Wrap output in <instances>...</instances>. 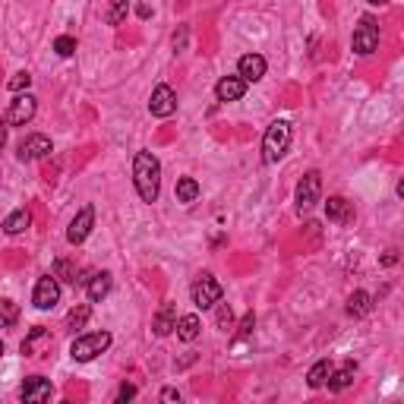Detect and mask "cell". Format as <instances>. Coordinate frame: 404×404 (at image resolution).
<instances>
[{"mask_svg":"<svg viewBox=\"0 0 404 404\" xmlns=\"http://www.w3.org/2000/svg\"><path fill=\"white\" fill-rule=\"evenodd\" d=\"M133 183H136V193L142 202H158L161 193V161H158L152 152H136L133 158Z\"/></svg>","mask_w":404,"mask_h":404,"instance_id":"cell-1","label":"cell"},{"mask_svg":"<svg viewBox=\"0 0 404 404\" xmlns=\"http://www.w3.org/2000/svg\"><path fill=\"white\" fill-rule=\"evenodd\" d=\"M288 148H291V124L288 120H272L265 126V136H262V161L278 164Z\"/></svg>","mask_w":404,"mask_h":404,"instance_id":"cell-2","label":"cell"},{"mask_svg":"<svg viewBox=\"0 0 404 404\" xmlns=\"http://www.w3.org/2000/svg\"><path fill=\"white\" fill-rule=\"evenodd\" d=\"M108 348H111V332H89V335H79L76 341L70 344V357L76 363H89V360H95Z\"/></svg>","mask_w":404,"mask_h":404,"instance_id":"cell-3","label":"cell"},{"mask_svg":"<svg viewBox=\"0 0 404 404\" xmlns=\"http://www.w3.org/2000/svg\"><path fill=\"white\" fill-rule=\"evenodd\" d=\"M190 294H193V303L199 306V310H212V306H218L225 288H221V281H218L212 272H202L199 278L193 281V291H190Z\"/></svg>","mask_w":404,"mask_h":404,"instance_id":"cell-4","label":"cell"},{"mask_svg":"<svg viewBox=\"0 0 404 404\" xmlns=\"http://www.w3.org/2000/svg\"><path fill=\"white\" fill-rule=\"evenodd\" d=\"M319 196H322V174L319 171H310L303 174L300 183H297V212L300 215H306V212L316 209Z\"/></svg>","mask_w":404,"mask_h":404,"instance_id":"cell-5","label":"cell"},{"mask_svg":"<svg viewBox=\"0 0 404 404\" xmlns=\"http://www.w3.org/2000/svg\"><path fill=\"white\" fill-rule=\"evenodd\" d=\"M379 47V23H376L373 16H363L360 25L354 29V51L360 57H370Z\"/></svg>","mask_w":404,"mask_h":404,"instance_id":"cell-6","label":"cell"},{"mask_svg":"<svg viewBox=\"0 0 404 404\" xmlns=\"http://www.w3.org/2000/svg\"><path fill=\"white\" fill-rule=\"evenodd\" d=\"M35 111H38V101L32 98L29 92H19L13 101H10V111H7V117H3V120H7V124H13V126H25L32 117H35Z\"/></svg>","mask_w":404,"mask_h":404,"instance_id":"cell-7","label":"cell"},{"mask_svg":"<svg viewBox=\"0 0 404 404\" xmlns=\"http://www.w3.org/2000/svg\"><path fill=\"white\" fill-rule=\"evenodd\" d=\"M32 303L38 310H54L60 303V284H57L54 275H41L38 284H35V294H32Z\"/></svg>","mask_w":404,"mask_h":404,"instance_id":"cell-8","label":"cell"},{"mask_svg":"<svg viewBox=\"0 0 404 404\" xmlns=\"http://www.w3.org/2000/svg\"><path fill=\"white\" fill-rule=\"evenodd\" d=\"M92 227H95V209L92 205H82V209L76 212V218L70 221V227H67V240H70L73 247H79V243L92 234Z\"/></svg>","mask_w":404,"mask_h":404,"instance_id":"cell-9","label":"cell"},{"mask_svg":"<svg viewBox=\"0 0 404 404\" xmlns=\"http://www.w3.org/2000/svg\"><path fill=\"white\" fill-rule=\"evenodd\" d=\"M148 111L152 117H171L177 111V95H174L171 86H155L152 89V98H148Z\"/></svg>","mask_w":404,"mask_h":404,"instance_id":"cell-10","label":"cell"},{"mask_svg":"<svg viewBox=\"0 0 404 404\" xmlns=\"http://www.w3.org/2000/svg\"><path fill=\"white\" fill-rule=\"evenodd\" d=\"M54 389H51V379L45 376H29V379L19 385V398L23 401H32V404H41V401H51Z\"/></svg>","mask_w":404,"mask_h":404,"instance_id":"cell-11","label":"cell"},{"mask_svg":"<svg viewBox=\"0 0 404 404\" xmlns=\"http://www.w3.org/2000/svg\"><path fill=\"white\" fill-rule=\"evenodd\" d=\"M51 155V139L41 136V133H32L19 142V161H38V158Z\"/></svg>","mask_w":404,"mask_h":404,"instance_id":"cell-12","label":"cell"},{"mask_svg":"<svg viewBox=\"0 0 404 404\" xmlns=\"http://www.w3.org/2000/svg\"><path fill=\"white\" fill-rule=\"evenodd\" d=\"M237 76L243 82H259L265 76V57L262 54H243L237 60Z\"/></svg>","mask_w":404,"mask_h":404,"instance_id":"cell-13","label":"cell"},{"mask_svg":"<svg viewBox=\"0 0 404 404\" xmlns=\"http://www.w3.org/2000/svg\"><path fill=\"white\" fill-rule=\"evenodd\" d=\"M243 92H247V82H243L240 76H221L218 79V86H215V98L218 101H240Z\"/></svg>","mask_w":404,"mask_h":404,"instance_id":"cell-14","label":"cell"},{"mask_svg":"<svg viewBox=\"0 0 404 404\" xmlns=\"http://www.w3.org/2000/svg\"><path fill=\"white\" fill-rule=\"evenodd\" d=\"M326 215H328V221H335V225H350V221H354V205H350L344 196H328Z\"/></svg>","mask_w":404,"mask_h":404,"instance_id":"cell-15","label":"cell"},{"mask_svg":"<svg viewBox=\"0 0 404 404\" xmlns=\"http://www.w3.org/2000/svg\"><path fill=\"white\" fill-rule=\"evenodd\" d=\"M54 278H63V281H70V284H86V281L92 278V272H82V269H79L76 262H70V259H57Z\"/></svg>","mask_w":404,"mask_h":404,"instance_id":"cell-16","label":"cell"},{"mask_svg":"<svg viewBox=\"0 0 404 404\" xmlns=\"http://www.w3.org/2000/svg\"><path fill=\"white\" fill-rule=\"evenodd\" d=\"M174 326H177V306H174V303H161V310H158L152 328H155L158 338H164V335L174 332Z\"/></svg>","mask_w":404,"mask_h":404,"instance_id":"cell-17","label":"cell"},{"mask_svg":"<svg viewBox=\"0 0 404 404\" xmlns=\"http://www.w3.org/2000/svg\"><path fill=\"white\" fill-rule=\"evenodd\" d=\"M41 348H51V332H47L45 326H35L29 332V338L23 341V354L25 357H35Z\"/></svg>","mask_w":404,"mask_h":404,"instance_id":"cell-18","label":"cell"},{"mask_svg":"<svg viewBox=\"0 0 404 404\" xmlns=\"http://www.w3.org/2000/svg\"><path fill=\"white\" fill-rule=\"evenodd\" d=\"M86 291H89V300L101 303L104 297L111 294V272H95L92 278L86 281Z\"/></svg>","mask_w":404,"mask_h":404,"instance_id":"cell-19","label":"cell"},{"mask_svg":"<svg viewBox=\"0 0 404 404\" xmlns=\"http://www.w3.org/2000/svg\"><path fill=\"white\" fill-rule=\"evenodd\" d=\"M174 328H177V338H180V341L193 344L196 338H199V332H202V322H199V316H193V313H190V316H180Z\"/></svg>","mask_w":404,"mask_h":404,"instance_id":"cell-20","label":"cell"},{"mask_svg":"<svg viewBox=\"0 0 404 404\" xmlns=\"http://www.w3.org/2000/svg\"><path fill=\"white\" fill-rule=\"evenodd\" d=\"M370 310H373V297L366 294V291H354V294L348 297V316L363 319Z\"/></svg>","mask_w":404,"mask_h":404,"instance_id":"cell-21","label":"cell"},{"mask_svg":"<svg viewBox=\"0 0 404 404\" xmlns=\"http://www.w3.org/2000/svg\"><path fill=\"white\" fill-rule=\"evenodd\" d=\"M29 225H32L29 209H16V212H10V215L3 218V231H7L10 237H16V234H23Z\"/></svg>","mask_w":404,"mask_h":404,"instance_id":"cell-22","label":"cell"},{"mask_svg":"<svg viewBox=\"0 0 404 404\" xmlns=\"http://www.w3.org/2000/svg\"><path fill=\"white\" fill-rule=\"evenodd\" d=\"M354 373H357V366L354 363H344L341 370H332V376H328V389L332 392H344L350 385V382H354Z\"/></svg>","mask_w":404,"mask_h":404,"instance_id":"cell-23","label":"cell"},{"mask_svg":"<svg viewBox=\"0 0 404 404\" xmlns=\"http://www.w3.org/2000/svg\"><path fill=\"white\" fill-rule=\"evenodd\" d=\"M328 376H332V363H328V360H319V363L310 366V373H306V385H310V389H322Z\"/></svg>","mask_w":404,"mask_h":404,"instance_id":"cell-24","label":"cell"},{"mask_svg":"<svg viewBox=\"0 0 404 404\" xmlns=\"http://www.w3.org/2000/svg\"><path fill=\"white\" fill-rule=\"evenodd\" d=\"M130 3H133V0H111L108 10H104V23H108V25H120L126 19V13H130Z\"/></svg>","mask_w":404,"mask_h":404,"instance_id":"cell-25","label":"cell"},{"mask_svg":"<svg viewBox=\"0 0 404 404\" xmlns=\"http://www.w3.org/2000/svg\"><path fill=\"white\" fill-rule=\"evenodd\" d=\"M177 202H183V205H190V202H196L199 199V183H196L193 177H180L177 180Z\"/></svg>","mask_w":404,"mask_h":404,"instance_id":"cell-26","label":"cell"},{"mask_svg":"<svg viewBox=\"0 0 404 404\" xmlns=\"http://www.w3.org/2000/svg\"><path fill=\"white\" fill-rule=\"evenodd\" d=\"M89 316H92V306L89 303H76L70 310V316H67V328H86V322H89Z\"/></svg>","mask_w":404,"mask_h":404,"instance_id":"cell-27","label":"cell"},{"mask_svg":"<svg viewBox=\"0 0 404 404\" xmlns=\"http://www.w3.org/2000/svg\"><path fill=\"white\" fill-rule=\"evenodd\" d=\"M16 319H19V306L10 297H0V328L16 326Z\"/></svg>","mask_w":404,"mask_h":404,"instance_id":"cell-28","label":"cell"},{"mask_svg":"<svg viewBox=\"0 0 404 404\" xmlns=\"http://www.w3.org/2000/svg\"><path fill=\"white\" fill-rule=\"evenodd\" d=\"M215 322L221 332H227V328H234V310L227 306V303L218 300V313H215Z\"/></svg>","mask_w":404,"mask_h":404,"instance_id":"cell-29","label":"cell"},{"mask_svg":"<svg viewBox=\"0 0 404 404\" xmlns=\"http://www.w3.org/2000/svg\"><path fill=\"white\" fill-rule=\"evenodd\" d=\"M54 51L60 57H73V54H76V38H70V35H60V38L54 41Z\"/></svg>","mask_w":404,"mask_h":404,"instance_id":"cell-30","label":"cell"},{"mask_svg":"<svg viewBox=\"0 0 404 404\" xmlns=\"http://www.w3.org/2000/svg\"><path fill=\"white\" fill-rule=\"evenodd\" d=\"M7 86H10V92H16V95H19V92H25V89L32 86V76H29V73L23 70V73H16V76L10 79Z\"/></svg>","mask_w":404,"mask_h":404,"instance_id":"cell-31","label":"cell"},{"mask_svg":"<svg viewBox=\"0 0 404 404\" xmlns=\"http://www.w3.org/2000/svg\"><path fill=\"white\" fill-rule=\"evenodd\" d=\"M133 398H136V385H120V389H117V401L120 404L133 401Z\"/></svg>","mask_w":404,"mask_h":404,"instance_id":"cell-32","label":"cell"},{"mask_svg":"<svg viewBox=\"0 0 404 404\" xmlns=\"http://www.w3.org/2000/svg\"><path fill=\"white\" fill-rule=\"evenodd\" d=\"M253 326H256V316H253V313H247V316H243V326H240V338H249Z\"/></svg>","mask_w":404,"mask_h":404,"instance_id":"cell-33","label":"cell"},{"mask_svg":"<svg viewBox=\"0 0 404 404\" xmlns=\"http://www.w3.org/2000/svg\"><path fill=\"white\" fill-rule=\"evenodd\" d=\"M161 401H180V392L177 389H164L161 392Z\"/></svg>","mask_w":404,"mask_h":404,"instance_id":"cell-34","label":"cell"},{"mask_svg":"<svg viewBox=\"0 0 404 404\" xmlns=\"http://www.w3.org/2000/svg\"><path fill=\"white\" fill-rule=\"evenodd\" d=\"M7 146V120H0V152Z\"/></svg>","mask_w":404,"mask_h":404,"instance_id":"cell-35","label":"cell"},{"mask_svg":"<svg viewBox=\"0 0 404 404\" xmlns=\"http://www.w3.org/2000/svg\"><path fill=\"white\" fill-rule=\"evenodd\" d=\"M398 262V256H395V249H389L385 256H382V265H395Z\"/></svg>","mask_w":404,"mask_h":404,"instance_id":"cell-36","label":"cell"},{"mask_svg":"<svg viewBox=\"0 0 404 404\" xmlns=\"http://www.w3.org/2000/svg\"><path fill=\"white\" fill-rule=\"evenodd\" d=\"M366 3H373V7H382V3H389V0H366Z\"/></svg>","mask_w":404,"mask_h":404,"instance_id":"cell-37","label":"cell"},{"mask_svg":"<svg viewBox=\"0 0 404 404\" xmlns=\"http://www.w3.org/2000/svg\"><path fill=\"white\" fill-rule=\"evenodd\" d=\"M0 357H3V341H0Z\"/></svg>","mask_w":404,"mask_h":404,"instance_id":"cell-38","label":"cell"}]
</instances>
